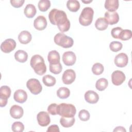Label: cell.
<instances>
[{
	"label": "cell",
	"mask_w": 132,
	"mask_h": 132,
	"mask_svg": "<svg viewBox=\"0 0 132 132\" xmlns=\"http://www.w3.org/2000/svg\"><path fill=\"white\" fill-rule=\"evenodd\" d=\"M85 99L89 104H95L99 100L98 94L94 91L88 90L85 94Z\"/></svg>",
	"instance_id": "16"
},
{
	"label": "cell",
	"mask_w": 132,
	"mask_h": 132,
	"mask_svg": "<svg viewBox=\"0 0 132 132\" xmlns=\"http://www.w3.org/2000/svg\"><path fill=\"white\" fill-rule=\"evenodd\" d=\"M114 62L116 65L118 67H125L127 65L128 62V56L125 53H121L115 57Z\"/></svg>",
	"instance_id": "11"
},
{
	"label": "cell",
	"mask_w": 132,
	"mask_h": 132,
	"mask_svg": "<svg viewBox=\"0 0 132 132\" xmlns=\"http://www.w3.org/2000/svg\"><path fill=\"white\" fill-rule=\"evenodd\" d=\"M78 117L81 121H87L89 120L90 114L88 110L86 109H82L79 112Z\"/></svg>",
	"instance_id": "36"
},
{
	"label": "cell",
	"mask_w": 132,
	"mask_h": 132,
	"mask_svg": "<svg viewBox=\"0 0 132 132\" xmlns=\"http://www.w3.org/2000/svg\"><path fill=\"white\" fill-rule=\"evenodd\" d=\"M25 2L24 0H11L10 3L11 5L15 8H19L23 6L24 3Z\"/></svg>",
	"instance_id": "39"
},
{
	"label": "cell",
	"mask_w": 132,
	"mask_h": 132,
	"mask_svg": "<svg viewBox=\"0 0 132 132\" xmlns=\"http://www.w3.org/2000/svg\"><path fill=\"white\" fill-rule=\"evenodd\" d=\"M32 39V36L31 34L27 31V30H23L21 31L19 36H18V39L20 42L23 44H26L29 43Z\"/></svg>",
	"instance_id": "18"
},
{
	"label": "cell",
	"mask_w": 132,
	"mask_h": 132,
	"mask_svg": "<svg viewBox=\"0 0 132 132\" xmlns=\"http://www.w3.org/2000/svg\"><path fill=\"white\" fill-rule=\"evenodd\" d=\"M47 132H59V127L57 125H52L49 126L46 130Z\"/></svg>",
	"instance_id": "40"
},
{
	"label": "cell",
	"mask_w": 132,
	"mask_h": 132,
	"mask_svg": "<svg viewBox=\"0 0 132 132\" xmlns=\"http://www.w3.org/2000/svg\"><path fill=\"white\" fill-rule=\"evenodd\" d=\"M38 6L40 11L45 12L51 7V2L48 0H40L38 3Z\"/></svg>",
	"instance_id": "30"
},
{
	"label": "cell",
	"mask_w": 132,
	"mask_h": 132,
	"mask_svg": "<svg viewBox=\"0 0 132 132\" xmlns=\"http://www.w3.org/2000/svg\"><path fill=\"white\" fill-rule=\"evenodd\" d=\"M11 89L7 86H3L0 88V98L7 99L10 96Z\"/></svg>",
	"instance_id": "28"
},
{
	"label": "cell",
	"mask_w": 132,
	"mask_h": 132,
	"mask_svg": "<svg viewBox=\"0 0 132 132\" xmlns=\"http://www.w3.org/2000/svg\"><path fill=\"white\" fill-rule=\"evenodd\" d=\"M94 11L93 9L89 7H85L81 12L79 17V23L84 26L90 25L93 20Z\"/></svg>",
	"instance_id": "4"
},
{
	"label": "cell",
	"mask_w": 132,
	"mask_h": 132,
	"mask_svg": "<svg viewBox=\"0 0 132 132\" xmlns=\"http://www.w3.org/2000/svg\"><path fill=\"white\" fill-rule=\"evenodd\" d=\"M34 27L38 30H43L47 26V21L46 18L43 15H39L34 20Z\"/></svg>",
	"instance_id": "13"
},
{
	"label": "cell",
	"mask_w": 132,
	"mask_h": 132,
	"mask_svg": "<svg viewBox=\"0 0 132 132\" xmlns=\"http://www.w3.org/2000/svg\"><path fill=\"white\" fill-rule=\"evenodd\" d=\"M82 1V3H85V4H88V3H91V2H92V0H90V1Z\"/></svg>",
	"instance_id": "43"
},
{
	"label": "cell",
	"mask_w": 132,
	"mask_h": 132,
	"mask_svg": "<svg viewBox=\"0 0 132 132\" xmlns=\"http://www.w3.org/2000/svg\"><path fill=\"white\" fill-rule=\"evenodd\" d=\"M11 129L14 132H22L24 129V126L21 122H15L11 126Z\"/></svg>",
	"instance_id": "34"
},
{
	"label": "cell",
	"mask_w": 132,
	"mask_h": 132,
	"mask_svg": "<svg viewBox=\"0 0 132 132\" xmlns=\"http://www.w3.org/2000/svg\"><path fill=\"white\" fill-rule=\"evenodd\" d=\"M70 95V91L66 87H60L57 91V95L61 99L67 98L69 97Z\"/></svg>",
	"instance_id": "26"
},
{
	"label": "cell",
	"mask_w": 132,
	"mask_h": 132,
	"mask_svg": "<svg viewBox=\"0 0 132 132\" xmlns=\"http://www.w3.org/2000/svg\"><path fill=\"white\" fill-rule=\"evenodd\" d=\"M76 113V108L72 104L61 103L58 105L57 114H59L62 117H74Z\"/></svg>",
	"instance_id": "3"
},
{
	"label": "cell",
	"mask_w": 132,
	"mask_h": 132,
	"mask_svg": "<svg viewBox=\"0 0 132 132\" xmlns=\"http://www.w3.org/2000/svg\"><path fill=\"white\" fill-rule=\"evenodd\" d=\"M126 129L124 127L122 126H117L114 129L113 131H122V132H126Z\"/></svg>",
	"instance_id": "42"
},
{
	"label": "cell",
	"mask_w": 132,
	"mask_h": 132,
	"mask_svg": "<svg viewBox=\"0 0 132 132\" xmlns=\"http://www.w3.org/2000/svg\"><path fill=\"white\" fill-rule=\"evenodd\" d=\"M30 64L35 72L39 75H42L46 72V66L43 58L39 55H35L31 58Z\"/></svg>",
	"instance_id": "2"
},
{
	"label": "cell",
	"mask_w": 132,
	"mask_h": 132,
	"mask_svg": "<svg viewBox=\"0 0 132 132\" xmlns=\"http://www.w3.org/2000/svg\"><path fill=\"white\" fill-rule=\"evenodd\" d=\"M57 107L58 105L55 103L50 104L47 107L48 112L52 115L57 114Z\"/></svg>",
	"instance_id": "38"
},
{
	"label": "cell",
	"mask_w": 132,
	"mask_h": 132,
	"mask_svg": "<svg viewBox=\"0 0 132 132\" xmlns=\"http://www.w3.org/2000/svg\"><path fill=\"white\" fill-rule=\"evenodd\" d=\"M108 80L105 78H101L98 79L95 84V87L97 90L100 91L104 90L108 86Z\"/></svg>",
	"instance_id": "27"
},
{
	"label": "cell",
	"mask_w": 132,
	"mask_h": 132,
	"mask_svg": "<svg viewBox=\"0 0 132 132\" xmlns=\"http://www.w3.org/2000/svg\"><path fill=\"white\" fill-rule=\"evenodd\" d=\"M123 47L122 44L119 41H112L109 44V48L112 52H117L120 51Z\"/></svg>",
	"instance_id": "35"
},
{
	"label": "cell",
	"mask_w": 132,
	"mask_h": 132,
	"mask_svg": "<svg viewBox=\"0 0 132 132\" xmlns=\"http://www.w3.org/2000/svg\"><path fill=\"white\" fill-rule=\"evenodd\" d=\"M126 77L124 73L119 70L113 72L111 74V81L116 86L121 85L125 80Z\"/></svg>",
	"instance_id": "8"
},
{
	"label": "cell",
	"mask_w": 132,
	"mask_h": 132,
	"mask_svg": "<svg viewBox=\"0 0 132 132\" xmlns=\"http://www.w3.org/2000/svg\"><path fill=\"white\" fill-rule=\"evenodd\" d=\"M37 119L39 125L44 127L47 126L51 122L48 113L45 111H41L37 116Z\"/></svg>",
	"instance_id": "12"
},
{
	"label": "cell",
	"mask_w": 132,
	"mask_h": 132,
	"mask_svg": "<svg viewBox=\"0 0 132 132\" xmlns=\"http://www.w3.org/2000/svg\"><path fill=\"white\" fill-rule=\"evenodd\" d=\"M15 59L21 63L26 62L28 59L27 53L23 50H18L14 54Z\"/></svg>",
	"instance_id": "22"
},
{
	"label": "cell",
	"mask_w": 132,
	"mask_h": 132,
	"mask_svg": "<svg viewBox=\"0 0 132 132\" xmlns=\"http://www.w3.org/2000/svg\"><path fill=\"white\" fill-rule=\"evenodd\" d=\"M60 55L57 51L53 50L48 53L47 59L50 64H57L60 62Z\"/></svg>",
	"instance_id": "20"
},
{
	"label": "cell",
	"mask_w": 132,
	"mask_h": 132,
	"mask_svg": "<svg viewBox=\"0 0 132 132\" xmlns=\"http://www.w3.org/2000/svg\"><path fill=\"white\" fill-rule=\"evenodd\" d=\"M75 121V119L74 117L71 118H66L61 117L60 119V124L64 127H70L72 126Z\"/></svg>",
	"instance_id": "25"
},
{
	"label": "cell",
	"mask_w": 132,
	"mask_h": 132,
	"mask_svg": "<svg viewBox=\"0 0 132 132\" xmlns=\"http://www.w3.org/2000/svg\"><path fill=\"white\" fill-rule=\"evenodd\" d=\"M76 57L74 52L72 51L65 52L62 55V61L67 66H72L75 63Z\"/></svg>",
	"instance_id": "10"
},
{
	"label": "cell",
	"mask_w": 132,
	"mask_h": 132,
	"mask_svg": "<svg viewBox=\"0 0 132 132\" xmlns=\"http://www.w3.org/2000/svg\"><path fill=\"white\" fill-rule=\"evenodd\" d=\"M24 113V110L22 107L14 105L10 109V114L11 117L15 119H19L22 117Z\"/></svg>",
	"instance_id": "14"
},
{
	"label": "cell",
	"mask_w": 132,
	"mask_h": 132,
	"mask_svg": "<svg viewBox=\"0 0 132 132\" xmlns=\"http://www.w3.org/2000/svg\"><path fill=\"white\" fill-rule=\"evenodd\" d=\"M105 8L108 11H115L118 9L119 3L118 0H106L105 2Z\"/></svg>",
	"instance_id": "19"
},
{
	"label": "cell",
	"mask_w": 132,
	"mask_h": 132,
	"mask_svg": "<svg viewBox=\"0 0 132 132\" xmlns=\"http://www.w3.org/2000/svg\"><path fill=\"white\" fill-rule=\"evenodd\" d=\"M26 87L30 92L34 95L39 94L42 90V86L40 81L35 78L29 79L26 82Z\"/></svg>",
	"instance_id": "6"
},
{
	"label": "cell",
	"mask_w": 132,
	"mask_h": 132,
	"mask_svg": "<svg viewBox=\"0 0 132 132\" xmlns=\"http://www.w3.org/2000/svg\"><path fill=\"white\" fill-rule=\"evenodd\" d=\"M76 78V74L72 69H67L65 70L62 76L63 82L66 85H70L73 83Z\"/></svg>",
	"instance_id": "9"
},
{
	"label": "cell",
	"mask_w": 132,
	"mask_h": 132,
	"mask_svg": "<svg viewBox=\"0 0 132 132\" xmlns=\"http://www.w3.org/2000/svg\"><path fill=\"white\" fill-rule=\"evenodd\" d=\"M42 81L43 84L47 87H52L55 85L56 79L54 77L50 75H46L42 78Z\"/></svg>",
	"instance_id": "29"
},
{
	"label": "cell",
	"mask_w": 132,
	"mask_h": 132,
	"mask_svg": "<svg viewBox=\"0 0 132 132\" xmlns=\"http://www.w3.org/2000/svg\"><path fill=\"white\" fill-rule=\"evenodd\" d=\"M49 69L51 73L54 74H58L61 72L62 67L60 62H59L57 64H50Z\"/></svg>",
	"instance_id": "32"
},
{
	"label": "cell",
	"mask_w": 132,
	"mask_h": 132,
	"mask_svg": "<svg viewBox=\"0 0 132 132\" xmlns=\"http://www.w3.org/2000/svg\"><path fill=\"white\" fill-rule=\"evenodd\" d=\"M13 98L15 102L22 104L25 102L27 99V94L25 91L22 89H19L15 91Z\"/></svg>",
	"instance_id": "17"
},
{
	"label": "cell",
	"mask_w": 132,
	"mask_h": 132,
	"mask_svg": "<svg viewBox=\"0 0 132 132\" xmlns=\"http://www.w3.org/2000/svg\"><path fill=\"white\" fill-rule=\"evenodd\" d=\"M104 68L102 64L100 63H94L92 67V72L95 75H101L104 71Z\"/></svg>",
	"instance_id": "31"
},
{
	"label": "cell",
	"mask_w": 132,
	"mask_h": 132,
	"mask_svg": "<svg viewBox=\"0 0 132 132\" xmlns=\"http://www.w3.org/2000/svg\"><path fill=\"white\" fill-rule=\"evenodd\" d=\"M54 40L57 45L63 48H70L73 46L74 43L73 39L63 32L57 34L54 37Z\"/></svg>",
	"instance_id": "5"
},
{
	"label": "cell",
	"mask_w": 132,
	"mask_h": 132,
	"mask_svg": "<svg viewBox=\"0 0 132 132\" xmlns=\"http://www.w3.org/2000/svg\"><path fill=\"white\" fill-rule=\"evenodd\" d=\"M122 30H123V29L120 27L113 28L111 31V35L113 38L119 39L120 34H121Z\"/></svg>",
	"instance_id": "37"
},
{
	"label": "cell",
	"mask_w": 132,
	"mask_h": 132,
	"mask_svg": "<svg viewBox=\"0 0 132 132\" xmlns=\"http://www.w3.org/2000/svg\"><path fill=\"white\" fill-rule=\"evenodd\" d=\"M50 22L54 25H57L61 32H65L70 28V22L67 18V14L63 10L53 9L48 14Z\"/></svg>",
	"instance_id": "1"
},
{
	"label": "cell",
	"mask_w": 132,
	"mask_h": 132,
	"mask_svg": "<svg viewBox=\"0 0 132 132\" xmlns=\"http://www.w3.org/2000/svg\"><path fill=\"white\" fill-rule=\"evenodd\" d=\"M80 3L77 0H69L67 2V7L71 12H77L80 8Z\"/></svg>",
	"instance_id": "24"
},
{
	"label": "cell",
	"mask_w": 132,
	"mask_h": 132,
	"mask_svg": "<svg viewBox=\"0 0 132 132\" xmlns=\"http://www.w3.org/2000/svg\"><path fill=\"white\" fill-rule=\"evenodd\" d=\"M37 10L35 6L33 4H27L24 10V13L25 16L28 18H32L36 14Z\"/></svg>",
	"instance_id": "21"
},
{
	"label": "cell",
	"mask_w": 132,
	"mask_h": 132,
	"mask_svg": "<svg viewBox=\"0 0 132 132\" xmlns=\"http://www.w3.org/2000/svg\"><path fill=\"white\" fill-rule=\"evenodd\" d=\"M7 102H8V100L7 99L0 98V106L1 107H5L7 105Z\"/></svg>",
	"instance_id": "41"
},
{
	"label": "cell",
	"mask_w": 132,
	"mask_h": 132,
	"mask_svg": "<svg viewBox=\"0 0 132 132\" xmlns=\"http://www.w3.org/2000/svg\"><path fill=\"white\" fill-rule=\"evenodd\" d=\"M108 26V23L105 18H98L95 23L96 28L99 30H105Z\"/></svg>",
	"instance_id": "23"
},
{
	"label": "cell",
	"mask_w": 132,
	"mask_h": 132,
	"mask_svg": "<svg viewBox=\"0 0 132 132\" xmlns=\"http://www.w3.org/2000/svg\"><path fill=\"white\" fill-rule=\"evenodd\" d=\"M132 37L131 31L129 29H124L120 34L119 39L123 41H126L131 39Z\"/></svg>",
	"instance_id": "33"
},
{
	"label": "cell",
	"mask_w": 132,
	"mask_h": 132,
	"mask_svg": "<svg viewBox=\"0 0 132 132\" xmlns=\"http://www.w3.org/2000/svg\"><path fill=\"white\" fill-rule=\"evenodd\" d=\"M104 15L105 19L110 25L117 24L119 21V15L116 11H106Z\"/></svg>",
	"instance_id": "15"
},
{
	"label": "cell",
	"mask_w": 132,
	"mask_h": 132,
	"mask_svg": "<svg viewBox=\"0 0 132 132\" xmlns=\"http://www.w3.org/2000/svg\"><path fill=\"white\" fill-rule=\"evenodd\" d=\"M16 42L12 39H7L3 41L1 45V51L5 53H9L14 50Z\"/></svg>",
	"instance_id": "7"
}]
</instances>
